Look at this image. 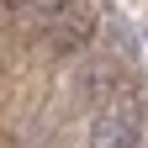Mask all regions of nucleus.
<instances>
[{
    "instance_id": "f257e3e1",
    "label": "nucleus",
    "mask_w": 148,
    "mask_h": 148,
    "mask_svg": "<svg viewBox=\"0 0 148 148\" xmlns=\"http://www.w3.org/2000/svg\"><path fill=\"white\" fill-rule=\"evenodd\" d=\"M138 111H122V106H106L90 116V148H138Z\"/></svg>"
},
{
    "instance_id": "f03ea898",
    "label": "nucleus",
    "mask_w": 148,
    "mask_h": 148,
    "mask_svg": "<svg viewBox=\"0 0 148 148\" xmlns=\"http://www.w3.org/2000/svg\"><path fill=\"white\" fill-rule=\"evenodd\" d=\"M90 37H95V16H90V5H64V16L53 21V53H79Z\"/></svg>"
}]
</instances>
